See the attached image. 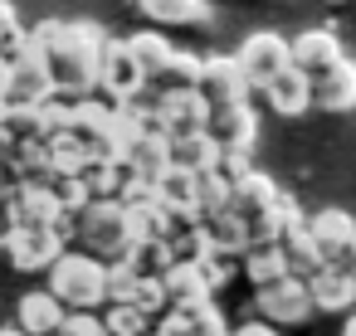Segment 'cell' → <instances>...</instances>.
<instances>
[{
  "instance_id": "cell-1",
  "label": "cell",
  "mask_w": 356,
  "mask_h": 336,
  "mask_svg": "<svg viewBox=\"0 0 356 336\" xmlns=\"http://www.w3.org/2000/svg\"><path fill=\"white\" fill-rule=\"evenodd\" d=\"M25 35L44 54V69H49V83H54L59 98H88L98 88V49H103L98 25H88V20H40Z\"/></svg>"
},
{
  "instance_id": "cell-2",
  "label": "cell",
  "mask_w": 356,
  "mask_h": 336,
  "mask_svg": "<svg viewBox=\"0 0 356 336\" xmlns=\"http://www.w3.org/2000/svg\"><path fill=\"white\" fill-rule=\"evenodd\" d=\"M44 273H49V292H54L64 307H88V312H98V307L108 302V263L93 258L88 249H83V253H59Z\"/></svg>"
},
{
  "instance_id": "cell-3",
  "label": "cell",
  "mask_w": 356,
  "mask_h": 336,
  "mask_svg": "<svg viewBox=\"0 0 356 336\" xmlns=\"http://www.w3.org/2000/svg\"><path fill=\"white\" fill-rule=\"evenodd\" d=\"M74 239H83V249L93 258H122L132 249V224H127V210L118 200H88L79 215H74Z\"/></svg>"
},
{
  "instance_id": "cell-4",
  "label": "cell",
  "mask_w": 356,
  "mask_h": 336,
  "mask_svg": "<svg viewBox=\"0 0 356 336\" xmlns=\"http://www.w3.org/2000/svg\"><path fill=\"white\" fill-rule=\"evenodd\" d=\"M69 234H74V219L69 224H6L0 229V249L10 253V263L20 273H44L64 253Z\"/></svg>"
},
{
  "instance_id": "cell-5",
  "label": "cell",
  "mask_w": 356,
  "mask_h": 336,
  "mask_svg": "<svg viewBox=\"0 0 356 336\" xmlns=\"http://www.w3.org/2000/svg\"><path fill=\"white\" fill-rule=\"evenodd\" d=\"M49 93H54V83H49L44 54L25 35V44L6 59V74H0V108H40Z\"/></svg>"
},
{
  "instance_id": "cell-6",
  "label": "cell",
  "mask_w": 356,
  "mask_h": 336,
  "mask_svg": "<svg viewBox=\"0 0 356 336\" xmlns=\"http://www.w3.org/2000/svg\"><path fill=\"white\" fill-rule=\"evenodd\" d=\"M0 219L6 224H69L74 215L59 210V195L49 180H15L0 190Z\"/></svg>"
},
{
  "instance_id": "cell-7",
  "label": "cell",
  "mask_w": 356,
  "mask_h": 336,
  "mask_svg": "<svg viewBox=\"0 0 356 336\" xmlns=\"http://www.w3.org/2000/svg\"><path fill=\"white\" fill-rule=\"evenodd\" d=\"M98 88L108 93V103H137L142 98L147 74L132 59L127 40H103V49H98Z\"/></svg>"
},
{
  "instance_id": "cell-8",
  "label": "cell",
  "mask_w": 356,
  "mask_h": 336,
  "mask_svg": "<svg viewBox=\"0 0 356 336\" xmlns=\"http://www.w3.org/2000/svg\"><path fill=\"white\" fill-rule=\"evenodd\" d=\"M205 137L220 146V156H225V151H254V142H259V117H254V108H249L244 98L215 103L210 117H205Z\"/></svg>"
},
{
  "instance_id": "cell-9",
  "label": "cell",
  "mask_w": 356,
  "mask_h": 336,
  "mask_svg": "<svg viewBox=\"0 0 356 336\" xmlns=\"http://www.w3.org/2000/svg\"><path fill=\"white\" fill-rule=\"evenodd\" d=\"M254 307H259V317H268L273 326H298V321H307V317H312L307 283H302V278H293V273H283V278H273V283H259Z\"/></svg>"
},
{
  "instance_id": "cell-10",
  "label": "cell",
  "mask_w": 356,
  "mask_h": 336,
  "mask_svg": "<svg viewBox=\"0 0 356 336\" xmlns=\"http://www.w3.org/2000/svg\"><path fill=\"white\" fill-rule=\"evenodd\" d=\"M234 64H239V74H244L249 88H264V83L288 64V40L273 35V30H259V35H249V40L239 44Z\"/></svg>"
},
{
  "instance_id": "cell-11",
  "label": "cell",
  "mask_w": 356,
  "mask_h": 336,
  "mask_svg": "<svg viewBox=\"0 0 356 336\" xmlns=\"http://www.w3.org/2000/svg\"><path fill=\"white\" fill-rule=\"evenodd\" d=\"M302 283H307L312 312H351L356 307V273L346 263H317Z\"/></svg>"
},
{
  "instance_id": "cell-12",
  "label": "cell",
  "mask_w": 356,
  "mask_h": 336,
  "mask_svg": "<svg viewBox=\"0 0 356 336\" xmlns=\"http://www.w3.org/2000/svg\"><path fill=\"white\" fill-rule=\"evenodd\" d=\"M210 117V103L200 98V88H166L161 103H156V127L166 137H186V132H200Z\"/></svg>"
},
{
  "instance_id": "cell-13",
  "label": "cell",
  "mask_w": 356,
  "mask_h": 336,
  "mask_svg": "<svg viewBox=\"0 0 356 336\" xmlns=\"http://www.w3.org/2000/svg\"><path fill=\"white\" fill-rule=\"evenodd\" d=\"M312 108H322V112L356 108V64L351 59H337L322 74H312Z\"/></svg>"
},
{
  "instance_id": "cell-14",
  "label": "cell",
  "mask_w": 356,
  "mask_h": 336,
  "mask_svg": "<svg viewBox=\"0 0 356 336\" xmlns=\"http://www.w3.org/2000/svg\"><path fill=\"white\" fill-rule=\"evenodd\" d=\"M200 98L215 108V103H234V98H249V83L234 64V54H220V59H200V78H195Z\"/></svg>"
},
{
  "instance_id": "cell-15",
  "label": "cell",
  "mask_w": 356,
  "mask_h": 336,
  "mask_svg": "<svg viewBox=\"0 0 356 336\" xmlns=\"http://www.w3.org/2000/svg\"><path fill=\"white\" fill-rule=\"evenodd\" d=\"M264 93H268L273 112H283V117H298V112L312 108V78H307L302 69H293V64H283V69L264 83Z\"/></svg>"
},
{
  "instance_id": "cell-16",
  "label": "cell",
  "mask_w": 356,
  "mask_h": 336,
  "mask_svg": "<svg viewBox=\"0 0 356 336\" xmlns=\"http://www.w3.org/2000/svg\"><path fill=\"white\" fill-rule=\"evenodd\" d=\"M302 224H307V234H312V244H317V253H322L327 263H337V258L346 253L351 234H356V219H351L346 210H317V215L302 219Z\"/></svg>"
},
{
  "instance_id": "cell-17",
  "label": "cell",
  "mask_w": 356,
  "mask_h": 336,
  "mask_svg": "<svg viewBox=\"0 0 356 336\" xmlns=\"http://www.w3.org/2000/svg\"><path fill=\"white\" fill-rule=\"evenodd\" d=\"M64 302L49 292V287H40V292H25L20 302H15V326L25 331V336H54V326L64 321Z\"/></svg>"
},
{
  "instance_id": "cell-18",
  "label": "cell",
  "mask_w": 356,
  "mask_h": 336,
  "mask_svg": "<svg viewBox=\"0 0 356 336\" xmlns=\"http://www.w3.org/2000/svg\"><path fill=\"white\" fill-rule=\"evenodd\" d=\"M341 59V44H337V35L332 30H307V35H298L293 44H288V64L293 69H302L307 78L312 74H322L327 64H337Z\"/></svg>"
},
{
  "instance_id": "cell-19",
  "label": "cell",
  "mask_w": 356,
  "mask_h": 336,
  "mask_svg": "<svg viewBox=\"0 0 356 336\" xmlns=\"http://www.w3.org/2000/svg\"><path fill=\"white\" fill-rule=\"evenodd\" d=\"M122 166L132 171V176H147V180H156L166 166H171V142H166V132L161 127H147L127 151H122Z\"/></svg>"
},
{
  "instance_id": "cell-20",
  "label": "cell",
  "mask_w": 356,
  "mask_h": 336,
  "mask_svg": "<svg viewBox=\"0 0 356 336\" xmlns=\"http://www.w3.org/2000/svg\"><path fill=\"white\" fill-rule=\"evenodd\" d=\"M156 200L176 215V219H195V171H186V166H166L161 176H156Z\"/></svg>"
},
{
  "instance_id": "cell-21",
  "label": "cell",
  "mask_w": 356,
  "mask_h": 336,
  "mask_svg": "<svg viewBox=\"0 0 356 336\" xmlns=\"http://www.w3.org/2000/svg\"><path fill=\"white\" fill-rule=\"evenodd\" d=\"M273 195H278V185H273L264 171H244V176H234V180H229V210H234L239 219H249V215L268 210V205H273Z\"/></svg>"
},
{
  "instance_id": "cell-22",
  "label": "cell",
  "mask_w": 356,
  "mask_h": 336,
  "mask_svg": "<svg viewBox=\"0 0 356 336\" xmlns=\"http://www.w3.org/2000/svg\"><path fill=\"white\" fill-rule=\"evenodd\" d=\"M161 287H166V307H186V302L215 297L210 283H205V273H200V263H171L161 273Z\"/></svg>"
},
{
  "instance_id": "cell-23",
  "label": "cell",
  "mask_w": 356,
  "mask_h": 336,
  "mask_svg": "<svg viewBox=\"0 0 356 336\" xmlns=\"http://www.w3.org/2000/svg\"><path fill=\"white\" fill-rule=\"evenodd\" d=\"M200 229H205V239H210V253H220V258H234V253H244V244H249V229H244V219H239L234 210L205 215Z\"/></svg>"
},
{
  "instance_id": "cell-24",
  "label": "cell",
  "mask_w": 356,
  "mask_h": 336,
  "mask_svg": "<svg viewBox=\"0 0 356 336\" xmlns=\"http://www.w3.org/2000/svg\"><path fill=\"white\" fill-rule=\"evenodd\" d=\"M278 253H283V263H288V273H293V278H307L317 263H327V258L317 253V244H312L307 224H288V229L278 234Z\"/></svg>"
},
{
  "instance_id": "cell-25",
  "label": "cell",
  "mask_w": 356,
  "mask_h": 336,
  "mask_svg": "<svg viewBox=\"0 0 356 336\" xmlns=\"http://www.w3.org/2000/svg\"><path fill=\"white\" fill-rule=\"evenodd\" d=\"M137 10L156 25H205L210 20L205 0H137Z\"/></svg>"
},
{
  "instance_id": "cell-26",
  "label": "cell",
  "mask_w": 356,
  "mask_h": 336,
  "mask_svg": "<svg viewBox=\"0 0 356 336\" xmlns=\"http://www.w3.org/2000/svg\"><path fill=\"white\" fill-rule=\"evenodd\" d=\"M166 142H171V161H176V166H186V171L220 166V146L205 137V127H200V132H186V137H166Z\"/></svg>"
},
{
  "instance_id": "cell-27",
  "label": "cell",
  "mask_w": 356,
  "mask_h": 336,
  "mask_svg": "<svg viewBox=\"0 0 356 336\" xmlns=\"http://www.w3.org/2000/svg\"><path fill=\"white\" fill-rule=\"evenodd\" d=\"M220 210H229V176L220 166H205L195 171V219L220 215Z\"/></svg>"
},
{
  "instance_id": "cell-28",
  "label": "cell",
  "mask_w": 356,
  "mask_h": 336,
  "mask_svg": "<svg viewBox=\"0 0 356 336\" xmlns=\"http://www.w3.org/2000/svg\"><path fill=\"white\" fill-rule=\"evenodd\" d=\"M122 210H127V205H122ZM127 224H132V244H137V239H166L171 224H176V215H171L161 200H152V205H132V210H127Z\"/></svg>"
},
{
  "instance_id": "cell-29",
  "label": "cell",
  "mask_w": 356,
  "mask_h": 336,
  "mask_svg": "<svg viewBox=\"0 0 356 336\" xmlns=\"http://www.w3.org/2000/svg\"><path fill=\"white\" fill-rule=\"evenodd\" d=\"M244 273H249V283L259 287V283H273V278H283L288 273V263H283V253H278V239L273 244H244Z\"/></svg>"
},
{
  "instance_id": "cell-30",
  "label": "cell",
  "mask_w": 356,
  "mask_h": 336,
  "mask_svg": "<svg viewBox=\"0 0 356 336\" xmlns=\"http://www.w3.org/2000/svg\"><path fill=\"white\" fill-rule=\"evenodd\" d=\"M127 49H132V59L142 64L147 83H152V78H156V74L171 64V54H176V49H171V44H166L156 30H142V35H132V40H127Z\"/></svg>"
},
{
  "instance_id": "cell-31",
  "label": "cell",
  "mask_w": 356,
  "mask_h": 336,
  "mask_svg": "<svg viewBox=\"0 0 356 336\" xmlns=\"http://www.w3.org/2000/svg\"><path fill=\"white\" fill-rule=\"evenodd\" d=\"M122 258H127V263L137 268V278H161V273H166V268L176 263V258H171V244H166V239H137V244H132V249H127Z\"/></svg>"
},
{
  "instance_id": "cell-32",
  "label": "cell",
  "mask_w": 356,
  "mask_h": 336,
  "mask_svg": "<svg viewBox=\"0 0 356 336\" xmlns=\"http://www.w3.org/2000/svg\"><path fill=\"white\" fill-rule=\"evenodd\" d=\"M79 176H83V185H88L93 200H118V190L127 180V166L122 161H88Z\"/></svg>"
},
{
  "instance_id": "cell-33",
  "label": "cell",
  "mask_w": 356,
  "mask_h": 336,
  "mask_svg": "<svg viewBox=\"0 0 356 336\" xmlns=\"http://www.w3.org/2000/svg\"><path fill=\"white\" fill-rule=\"evenodd\" d=\"M98 321H103L108 336H147V331H152V317L137 312L132 302H108V312H103Z\"/></svg>"
},
{
  "instance_id": "cell-34",
  "label": "cell",
  "mask_w": 356,
  "mask_h": 336,
  "mask_svg": "<svg viewBox=\"0 0 356 336\" xmlns=\"http://www.w3.org/2000/svg\"><path fill=\"white\" fill-rule=\"evenodd\" d=\"M156 78H161V88H195V78H200V59L176 49V54H171V64H166Z\"/></svg>"
},
{
  "instance_id": "cell-35",
  "label": "cell",
  "mask_w": 356,
  "mask_h": 336,
  "mask_svg": "<svg viewBox=\"0 0 356 336\" xmlns=\"http://www.w3.org/2000/svg\"><path fill=\"white\" fill-rule=\"evenodd\" d=\"M49 185H54V195H59V210L64 215H79L93 195H88V185H83V176H49Z\"/></svg>"
},
{
  "instance_id": "cell-36",
  "label": "cell",
  "mask_w": 356,
  "mask_h": 336,
  "mask_svg": "<svg viewBox=\"0 0 356 336\" xmlns=\"http://www.w3.org/2000/svg\"><path fill=\"white\" fill-rule=\"evenodd\" d=\"M137 287V268L127 258H108V302H132Z\"/></svg>"
},
{
  "instance_id": "cell-37",
  "label": "cell",
  "mask_w": 356,
  "mask_h": 336,
  "mask_svg": "<svg viewBox=\"0 0 356 336\" xmlns=\"http://www.w3.org/2000/svg\"><path fill=\"white\" fill-rule=\"evenodd\" d=\"M20 44H25V25H20L10 0H0V59H10Z\"/></svg>"
},
{
  "instance_id": "cell-38",
  "label": "cell",
  "mask_w": 356,
  "mask_h": 336,
  "mask_svg": "<svg viewBox=\"0 0 356 336\" xmlns=\"http://www.w3.org/2000/svg\"><path fill=\"white\" fill-rule=\"evenodd\" d=\"M132 307L147 312V317H161V312H166V287H161V278H137V287H132Z\"/></svg>"
},
{
  "instance_id": "cell-39",
  "label": "cell",
  "mask_w": 356,
  "mask_h": 336,
  "mask_svg": "<svg viewBox=\"0 0 356 336\" xmlns=\"http://www.w3.org/2000/svg\"><path fill=\"white\" fill-rule=\"evenodd\" d=\"M54 336H103V321H98V312H88V307H69L64 321L54 326Z\"/></svg>"
},
{
  "instance_id": "cell-40",
  "label": "cell",
  "mask_w": 356,
  "mask_h": 336,
  "mask_svg": "<svg viewBox=\"0 0 356 336\" xmlns=\"http://www.w3.org/2000/svg\"><path fill=\"white\" fill-rule=\"evenodd\" d=\"M229 336H278V326H273V321H244V326L229 331Z\"/></svg>"
},
{
  "instance_id": "cell-41",
  "label": "cell",
  "mask_w": 356,
  "mask_h": 336,
  "mask_svg": "<svg viewBox=\"0 0 356 336\" xmlns=\"http://www.w3.org/2000/svg\"><path fill=\"white\" fill-rule=\"evenodd\" d=\"M337 263H346V268H351V273H356V234H351V244H346V253H341V258H337Z\"/></svg>"
},
{
  "instance_id": "cell-42",
  "label": "cell",
  "mask_w": 356,
  "mask_h": 336,
  "mask_svg": "<svg viewBox=\"0 0 356 336\" xmlns=\"http://www.w3.org/2000/svg\"><path fill=\"white\" fill-rule=\"evenodd\" d=\"M0 336H25V331L20 326H0Z\"/></svg>"
},
{
  "instance_id": "cell-43",
  "label": "cell",
  "mask_w": 356,
  "mask_h": 336,
  "mask_svg": "<svg viewBox=\"0 0 356 336\" xmlns=\"http://www.w3.org/2000/svg\"><path fill=\"white\" fill-rule=\"evenodd\" d=\"M346 336H356V312H351V317H346Z\"/></svg>"
},
{
  "instance_id": "cell-44",
  "label": "cell",
  "mask_w": 356,
  "mask_h": 336,
  "mask_svg": "<svg viewBox=\"0 0 356 336\" xmlns=\"http://www.w3.org/2000/svg\"><path fill=\"white\" fill-rule=\"evenodd\" d=\"M0 74H6V59H0Z\"/></svg>"
},
{
  "instance_id": "cell-45",
  "label": "cell",
  "mask_w": 356,
  "mask_h": 336,
  "mask_svg": "<svg viewBox=\"0 0 356 336\" xmlns=\"http://www.w3.org/2000/svg\"><path fill=\"white\" fill-rule=\"evenodd\" d=\"M0 190H6V180H0Z\"/></svg>"
},
{
  "instance_id": "cell-46",
  "label": "cell",
  "mask_w": 356,
  "mask_h": 336,
  "mask_svg": "<svg viewBox=\"0 0 356 336\" xmlns=\"http://www.w3.org/2000/svg\"><path fill=\"white\" fill-rule=\"evenodd\" d=\"M0 229H6V219H0Z\"/></svg>"
},
{
  "instance_id": "cell-47",
  "label": "cell",
  "mask_w": 356,
  "mask_h": 336,
  "mask_svg": "<svg viewBox=\"0 0 356 336\" xmlns=\"http://www.w3.org/2000/svg\"><path fill=\"white\" fill-rule=\"evenodd\" d=\"M103 336H108V331H103Z\"/></svg>"
},
{
  "instance_id": "cell-48",
  "label": "cell",
  "mask_w": 356,
  "mask_h": 336,
  "mask_svg": "<svg viewBox=\"0 0 356 336\" xmlns=\"http://www.w3.org/2000/svg\"><path fill=\"white\" fill-rule=\"evenodd\" d=\"M225 336H229V331H225Z\"/></svg>"
}]
</instances>
